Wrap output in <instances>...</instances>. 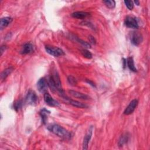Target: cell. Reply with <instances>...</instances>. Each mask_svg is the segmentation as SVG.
Masks as SVG:
<instances>
[{
    "mask_svg": "<svg viewBox=\"0 0 150 150\" xmlns=\"http://www.w3.org/2000/svg\"><path fill=\"white\" fill-rule=\"evenodd\" d=\"M124 3L129 9L132 10L133 9L134 3L132 1H128V0H127V1H124Z\"/></svg>",
    "mask_w": 150,
    "mask_h": 150,
    "instance_id": "obj_25",
    "label": "cell"
},
{
    "mask_svg": "<svg viewBox=\"0 0 150 150\" xmlns=\"http://www.w3.org/2000/svg\"><path fill=\"white\" fill-rule=\"evenodd\" d=\"M12 21V19L11 17H5L1 18V21H0V28H1V29L2 30L8 26Z\"/></svg>",
    "mask_w": 150,
    "mask_h": 150,
    "instance_id": "obj_14",
    "label": "cell"
},
{
    "mask_svg": "<svg viewBox=\"0 0 150 150\" xmlns=\"http://www.w3.org/2000/svg\"><path fill=\"white\" fill-rule=\"evenodd\" d=\"M7 49V46L5 45H3L1 47V55H2L3 52L5 51V49Z\"/></svg>",
    "mask_w": 150,
    "mask_h": 150,
    "instance_id": "obj_28",
    "label": "cell"
},
{
    "mask_svg": "<svg viewBox=\"0 0 150 150\" xmlns=\"http://www.w3.org/2000/svg\"><path fill=\"white\" fill-rule=\"evenodd\" d=\"M87 82H88V83H90V84H91V85H92V86H94V83H92V82H91L90 80H89H89H87Z\"/></svg>",
    "mask_w": 150,
    "mask_h": 150,
    "instance_id": "obj_30",
    "label": "cell"
},
{
    "mask_svg": "<svg viewBox=\"0 0 150 150\" xmlns=\"http://www.w3.org/2000/svg\"><path fill=\"white\" fill-rule=\"evenodd\" d=\"M126 62H127L128 68H129V69L131 71L134 72H136L137 71V68H135V66L134 65V60H133V58H131V57L127 59Z\"/></svg>",
    "mask_w": 150,
    "mask_h": 150,
    "instance_id": "obj_16",
    "label": "cell"
},
{
    "mask_svg": "<svg viewBox=\"0 0 150 150\" xmlns=\"http://www.w3.org/2000/svg\"><path fill=\"white\" fill-rule=\"evenodd\" d=\"M21 106H22V102L21 101H18L14 104V108L17 111H18L21 107Z\"/></svg>",
    "mask_w": 150,
    "mask_h": 150,
    "instance_id": "obj_26",
    "label": "cell"
},
{
    "mask_svg": "<svg viewBox=\"0 0 150 150\" xmlns=\"http://www.w3.org/2000/svg\"><path fill=\"white\" fill-rule=\"evenodd\" d=\"M48 85L49 86L50 88L51 89V90H52L53 92H55V91H56V90H57V89H56V87L55 82H54V79H53L52 76L49 78V82H48Z\"/></svg>",
    "mask_w": 150,
    "mask_h": 150,
    "instance_id": "obj_20",
    "label": "cell"
},
{
    "mask_svg": "<svg viewBox=\"0 0 150 150\" xmlns=\"http://www.w3.org/2000/svg\"><path fill=\"white\" fill-rule=\"evenodd\" d=\"M69 100V103L72 105L74 107H78V108H87V106L85 104H83L82 103H80L78 101H76V100Z\"/></svg>",
    "mask_w": 150,
    "mask_h": 150,
    "instance_id": "obj_17",
    "label": "cell"
},
{
    "mask_svg": "<svg viewBox=\"0 0 150 150\" xmlns=\"http://www.w3.org/2000/svg\"><path fill=\"white\" fill-rule=\"evenodd\" d=\"M26 102L30 105H35L38 102V96L34 91L29 90L26 96Z\"/></svg>",
    "mask_w": 150,
    "mask_h": 150,
    "instance_id": "obj_4",
    "label": "cell"
},
{
    "mask_svg": "<svg viewBox=\"0 0 150 150\" xmlns=\"http://www.w3.org/2000/svg\"><path fill=\"white\" fill-rule=\"evenodd\" d=\"M48 129L52 133H53L57 136L61 137V138L65 139H69L70 138V133L65 128L60 126V125L54 124L48 127Z\"/></svg>",
    "mask_w": 150,
    "mask_h": 150,
    "instance_id": "obj_1",
    "label": "cell"
},
{
    "mask_svg": "<svg viewBox=\"0 0 150 150\" xmlns=\"http://www.w3.org/2000/svg\"><path fill=\"white\" fill-rule=\"evenodd\" d=\"M134 3L136 5H140V1H134Z\"/></svg>",
    "mask_w": 150,
    "mask_h": 150,
    "instance_id": "obj_29",
    "label": "cell"
},
{
    "mask_svg": "<svg viewBox=\"0 0 150 150\" xmlns=\"http://www.w3.org/2000/svg\"><path fill=\"white\" fill-rule=\"evenodd\" d=\"M124 24L127 27L133 29H137L139 28V23L135 18L128 16L125 19Z\"/></svg>",
    "mask_w": 150,
    "mask_h": 150,
    "instance_id": "obj_5",
    "label": "cell"
},
{
    "mask_svg": "<svg viewBox=\"0 0 150 150\" xmlns=\"http://www.w3.org/2000/svg\"><path fill=\"white\" fill-rule=\"evenodd\" d=\"M127 140H128V136L127 135H125L121 136V137L120 139V141H119L120 146H122L124 144H126L127 142Z\"/></svg>",
    "mask_w": 150,
    "mask_h": 150,
    "instance_id": "obj_22",
    "label": "cell"
},
{
    "mask_svg": "<svg viewBox=\"0 0 150 150\" xmlns=\"http://www.w3.org/2000/svg\"><path fill=\"white\" fill-rule=\"evenodd\" d=\"M93 127L90 126L89 130H87L84 137L83 141V150H87V149H88L89 144L91 140L92 134H93Z\"/></svg>",
    "mask_w": 150,
    "mask_h": 150,
    "instance_id": "obj_3",
    "label": "cell"
},
{
    "mask_svg": "<svg viewBox=\"0 0 150 150\" xmlns=\"http://www.w3.org/2000/svg\"><path fill=\"white\" fill-rule=\"evenodd\" d=\"M68 92H69V94H70V95H72L74 97L80 98V99H82V100H88L89 98V96L87 95L83 94V93H80V92H77V91L69 90Z\"/></svg>",
    "mask_w": 150,
    "mask_h": 150,
    "instance_id": "obj_13",
    "label": "cell"
},
{
    "mask_svg": "<svg viewBox=\"0 0 150 150\" xmlns=\"http://www.w3.org/2000/svg\"><path fill=\"white\" fill-rule=\"evenodd\" d=\"M33 52V46L30 43L25 44L21 50V54L23 55H27L31 54Z\"/></svg>",
    "mask_w": 150,
    "mask_h": 150,
    "instance_id": "obj_11",
    "label": "cell"
},
{
    "mask_svg": "<svg viewBox=\"0 0 150 150\" xmlns=\"http://www.w3.org/2000/svg\"><path fill=\"white\" fill-rule=\"evenodd\" d=\"M45 50L48 54L55 57H58L65 55V53L62 51V49L58 47L46 46L45 47Z\"/></svg>",
    "mask_w": 150,
    "mask_h": 150,
    "instance_id": "obj_2",
    "label": "cell"
},
{
    "mask_svg": "<svg viewBox=\"0 0 150 150\" xmlns=\"http://www.w3.org/2000/svg\"><path fill=\"white\" fill-rule=\"evenodd\" d=\"M44 100L46 104L49 106L55 107L59 106V103L54 100L52 97L48 93H45L44 94Z\"/></svg>",
    "mask_w": 150,
    "mask_h": 150,
    "instance_id": "obj_8",
    "label": "cell"
},
{
    "mask_svg": "<svg viewBox=\"0 0 150 150\" xmlns=\"http://www.w3.org/2000/svg\"><path fill=\"white\" fill-rule=\"evenodd\" d=\"M51 113V112L50 111L48 110L46 108H43L40 111V115L42 119V123L45 124L47 122V120H48V116Z\"/></svg>",
    "mask_w": 150,
    "mask_h": 150,
    "instance_id": "obj_15",
    "label": "cell"
},
{
    "mask_svg": "<svg viewBox=\"0 0 150 150\" xmlns=\"http://www.w3.org/2000/svg\"><path fill=\"white\" fill-rule=\"evenodd\" d=\"M12 70H13V68H9L7 69H5L2 73H1V79L2 80H4V79H5L7 76H8V75H9L11 72H12Z\"/></svg>",
    "mask_w": 150,
    "mask_h": 150,
    "instance_id": "obj_18",
    "label": "cell"
},
{
    "mask_svg": "<svg viewBox=\"0 0 150 150\" xmlns=\"http://www.w3.org/2000/svg\"><path fill=\"white\" fill-rule=\"evenodd\" d=\"M52 78L54 79V81L55 82L56 87L57 89V91L59 92V93L62 95L63 96L64 95V92L63 90H62V83H61V81H60V77L59 76V74L57 72V71H55L53 75H52Z\"/></svg>",
    "mask_w": 150,
    "mask_h": 150,
    "instance_id": "obj_6",
    "label": "cell"
},
{
    "mask_svg": "<svg viewBox=\"0 0 150 150\" xmlns=\"http://www.w3.org/2000/svg\"><path fill=\"white\" fill-rule=\"evenodd\" d=\"M82 55L87 59H92V54L89 51L86 49H83L81 51Z\"/></svg>",
    "mask_w": 150,
    "mask_h": 150,
    "instance_id": "obj_21",
    "label": "cell"
},
{
    "mask_svg": "<svg viewBox=\"0 0 150 150\" xmlns=\"http://www.w3.org/2000/svg\"><path fill=\"white\" fill-rule=\"evenodd\" d=\"M103 3L110 9H113L116 7V2L113 0H106L103 1Z\"/></svg>",
    "mask_w": 150,
    "mask_h": 150,
    "instance_id": "obj_19",
    "label": "cell"
},
{
    "mask_svg": "<svg viewBox=\"0 0 150 150\" xmlns=\"http://www.w3.org/2000/svg\"><path fill=\"white\" fill-rule=\"evenodd\" d=\"M48 82L45 78L40 79L37 83V87L38 90L41 93H45L48 89Z\"/></svg>",
    "mask_w": 150,
    "mask_h": 150,
    "instance_id": "obj_10",
    "label": "cell"
},
{
    "mask_svg": "<svg viewBox=\"0 0 150 150\" xmlns=\"http://www.w3.org/2000/svg\"><path fill=\"white\" fill-rule=\"evenodd\" d=\"M76 41L79 44H80L83 46H84V47H86L87 48H90V47H91V45H90V44L87 43V42H85V41H83V40H80L79 38H76Z\"/></svg>",
    "mask_w": 150,
    "mask_h": 150,
    "instance_id": "obj_24",
    "label": "cell"
},
{
    "mask_svg": "<svg viewBox=\"0 0 150 150\" xmlns=\"http://www.w3.org/2000/svg\"><path fill=\"white\" fill-rule=\"evenodd\" d=\"M89 15H90V14L88 13V12H83V11L74 12L72 14V17H73L74 18H76V19H84L86 17H89Z\"/></svg>",
    "mask_w": 150,
    "mask_h": 150,
    "instance_id": "obj_12",
    "label": "cell"
},
{
    "mask_svg": "<svg viewBox=\"0 0 150 150\" xmlns=\"http://www.w3.org/2000/svg\"><path fill=\"white\" fill-rule=\"evenodd\" d=\"M138 103L139 102L136 99L133 100L130 103L129 105L127 107V108L125 109L124 111V114L125 115H130L132 114L134 111L135 110V108L137 107V105H138Z\"/></svg>",
    "mask_w": 150,
    "mask_h": 150,
    "instance_id": "obj_7",
    "label": "cell"
},
{
    "mask_svg": "<svg viewBox=\"0 0 150 150\" xmlns=\"http://www.w3.org/2000/svg\"><path fill=\"white\" fill-rule=\"evenodd\" d=\"M131 43L135 45L138 46L143 42V36L141 33L139 32H133L131 38Z\"/></svg>",
    "mask_w": 150,
    "mask_h": 150,
    "instance_id": "obj_9",
    "label": "cell"
},
{
    "mask_svg": "<svg viewBox=\"0 0 150 150\" xmlns=\"http://www.w3.org/2000/svg\"><path fill=\"white\" fill-rule=\"evenodd\" d=\"M89 41H90V42L91 43V44H93V45H95L96 44V40H95V38H94L93 37V36H89Z\"/></svg>",
    "mask_w": 150,
    "mask_h": 150,
    "instance_id": "obj_27",
    "label": "cell"
},
{
    "mask_svg": "<svg viewBox=\"0 0 150 150\" xmlns=\"http://www.w3.org/2000/svg\"><path fill=\"white\" fill-rule=\"evenodd\" d=\"M68 81L69 83L72 86H74L77 84V80L73 76H69L68 78Z\"/></svg>",
    "mask_w": 150,
    "mask_h": 150,
    "instance_id": "obj_23",
    "label": "cell"
}]
</instances>
